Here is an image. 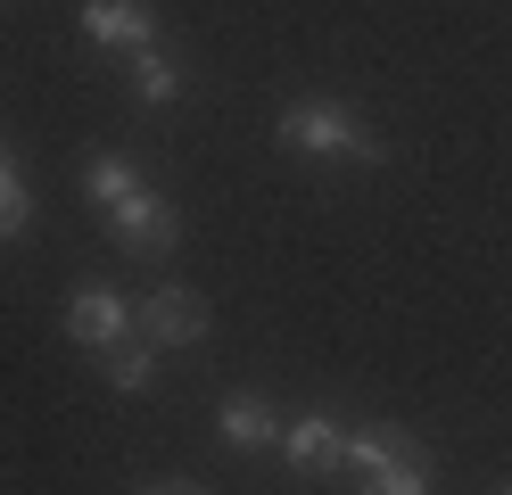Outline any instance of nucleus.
<instances>
[{
	"label": "nucleus",
	"mask_w": 512,
	"mask_h": 495,
	"mask_svg": "<svg viewBox=\"0 0 512 495\" xmlns=\"http://www.w3.org/2000/svg\"><path fill=\"white\" fill-rule=\"evenodd\" d=\"M281 149H298V157H356V165H389V141L356 116V108H339V99H290L281 108Z\"/></svg>",
	"instance_id": "f257e3e1"
},
{
	"label": "nucleus",
	"mask_w": 512,
	"mask_h": 495,
	"mask_svg": "<svg viewBox=\"0 0 512 495\" xmlns=\"http://www.w3.org/2000/svg\"><path fill=\"white\" fill-rule=\"evenodd\" d=\"M67 339H83V347H124V339H141V306H124V289H108V281H83L75 297H67Z\"/></svg>",
	"instance_id": "f03ea898"
},
{
	"label": "nucleus",
	"mask_w": 512,
	"mask_h": 495,
	"mask_svg": "<svg viewBox=\"0 0 512 495\" xmlns=\"http://www.w3.org/2000/svg\"><path fill=\"white\" fill-rule=\"evenodd\" d=\"M108 223H116V248H133V256H174V240H182V207L174 198H157V190H133L124 207H108Z\"/></svg>",
	"instance_id": "7ed1b4c3"
},
{
	"label": "nucleus",
	"mask_w": 512,
	"mask_h": 495,
	"mask_svg": "<svg viewBox=\"0 0 512 495\" xmlns=\"http://www.w3.org/2000/svg\"><path fill=\"white\" fill-rule=\"evenodd\" d=\"M141 339H149V347H199V339H207V297L182 289V281L149 289V297H141Z\"/></svg>",
	"instance_id": "20e7f679"
},
{
	"label": "nucleus",
	"mask_w": 512,
	"mask_h": 495,
	"mask_svg": "<svg viewBox=\"0 0 512 495\" xmlns=\"http://www.w3.org/2000/svg\"><path fill=\"white\" fill-rule=\"evenodd\" d=\"M83 33H91L100 50H124V58H133V50L157 42V9H149V0H83Z\"/></svg>",
	"instance_id": "39448f33"
},
{
	"label": "nucleus",
	"mask_w": 512,
	"mask_h": 495,
	"mask_svg": "<svg viewBox=\"0 0 512 495\" xmlns=\"http://www.w3.org/2000/svg\"><path fill=\"white\" fill-rule=\"evenodd\" d=\"M281 462H290L298 479L339 471V462H347V429H339L331 413H306V421H290V429H281Z\"/></svg>",
	"instance_id": "423d86ee"
},
{
	"label": "nucleus",
	"mask_w": 512,
	"mask_h": 495,
	"mask_svg": "<svg viewBox=\"0 0 512 495\" xmlns=\"http://www.w3.org/2000/svg\"><path fill=\"white\" fill-rule=\"evenodd\" d=\"M133 190H141V165L124 149H91L83 157V198H91V207H124Z\"/></svg>",
	"instance_id": "0eeeda50"
},
{
	"label": "nucleus",
	"mask_w": 512,
	"mask_h": 495,
	"mask_svg": "<svg viewBox=\"0 0 512 495\" xmlns=\"http://www.w3.org/2000/svg\"><path fill=\"white\" fill-rule=\"evenodd\" d=\"M215 429H223V438H232V446H281V421L265 413V396H223Z\"/></svg>",
	"instance_id": "6e6552de"
},
{
	"label": "nucleus",
	"mask_w": 512,
	"mask_h": 495,
	"mask_svg": "<svg viewBox=\"0 0 512 495\" xmlns=\"http://www.w3.org/2000/svg\"><path fill=\"white\" fill-rule=\"evenodd\" d=\"M133 91L149 99V108H166V99H182V66L157 50V42H149V50H133Z\"/></svg>",
	"instance_id": "1a4fd4ad"
},
{
	"label": "nucleus",
	"mask_w": 512,
	"mask_h": 495,
	"mask_svg": "<svg viewBox=\"0 0 512 495\" xmlns=\"http://www.w3.org/2000/svg\"><path fill=\"white\" fill-rule=\"evenodd\" d=\"M108 388H124V396L157 388V347H149V339H124V347H108Z\"/></svg>",
	"instance_id": "9d476101"
},
{
	"label": "nucleus",
	"mask_w": 512,
	"mask_h": 495,
	"mask_svg": "<svg viewBox=\"0 0 512 495\" xmlns=\"http://www.w3.org/2000/svg\"><path fill=\"white\" fill-rule=\"evenodd\" d=\"M413 446H405V429H347V462L372 479V471H389V462H405Z\"/></svg>",
	"instance_id": "9b49d317"
},
{
	"label": "nucleus",
	"mask_w": 512,
	"mask_h": 495,
	"mask_svg": "<svg viewBox=\"0 0 512 495\" xmlns=\"http://www.w3.org/2000/svg\"><path fill=\"white\" fill-rule=\"evenodd\" d=\"M25 223H34V190H25V182H17V165L0 157V240H17Z\"/></svg>",
	"instance_id": "f8f14e48"
},
{
	"label": "nucleus",
	"mask_w": 512,
	"mask_h": 495,
	"mask_svg": "<svg viewBox=\"0 0 512 495\" xmlns=\"http://www.w3.org/2000/svg\"><path fill=\"white\" fill-rule=\"evenodd\" d=\"M364 495H430L422 454H405V462H389V471H372V479H364Z\"/></svg>",
	"instance_id": "ddd939ff"
},
{
	"label": "nucleus",
	"mask_w": 512,
	"mask_h": 495,
	"mask_svg": "<svg viewBox=\"0 0 512 495\" xmlns=\"http://www.w3.org/2000/svg\"><path fill=\"white\" fill-rule=\"evenodd\" d=\"M149 495H199V487H149Z\"/></svg>",
	"instance_id": "4468645a"
},
{
	"label": "nucleus",
	"mask_w": 512,
	"mask_h": 495,
	"mask_svg": "<svg viewBox=\"0 0 512 495\" xmlns=\"http://www.w3.org/2000/svg\"><path fill=\"white\" fill-rule=\"evenodd\" d=\"M504 495H512V487H504Z\"/></svg>",
	"instance_id": "2eb2a0df"
}]
</instances>
